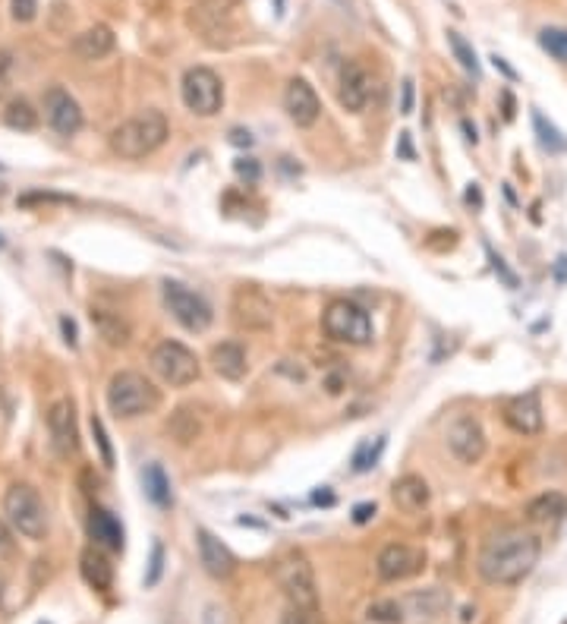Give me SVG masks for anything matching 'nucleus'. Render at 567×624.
<instances>
[{"label":"nucleus","instance_id":"obj_1","mask_svg":"<svg viewBox=\"0 0 567 624\" xmlns=\"http://www.w3.org/2000/svg\"><path fill=\"white\" fill-rule=\"evenodd\" d=\"M542 555V543L530 530H501L486 539L476 561V571L486 584L517 587L532 574Z\"/></svg>","mask_w":567,"mask_h":624},{"label":"nucleus","instance_id":"obj_2","mask_svg":"<svg viewBox=\"0 0 567 624\" xmlns=\"http://www.w3.org/2000/svg\"><path fill=\"white\" fill-rule=\"evenodd\" d=\"M167 118L161 111H142L136 118L123 120L111 133V152L127 158V161H139V158L155 155L167 142Z\"/></svg>","mask_w":567,"mask_h":624},{"label":"nucleus","instance_id":"obj_3","mask_svg":"<svg viewBox=\"0 0 567 624\" xmlns=\"http://www.w3.org/2000/svg\"><path fill=\"white\" fill-rule=\"evenodd\" d=\"M158 404H161L158 388H155L142 373H133V369H123V373H117L111 379V385H107V407H111V414L120 416V420L146 416V414H152Z\"/></svg>","mask_w":567,"mask_h":624},{"label":"nucleus","instance_id":"obj_4","mask_svg":"<svg viewBox=\"0 0 567 624\" xmlns=\"http://www.w3.org/2000/svg\"><path fill=\"white\" fill-rule=\"evenodd\" d=\"M322 328L331 341L338 344H350V347H366L372 344L375 328L372 319L363 306H357L353 300H331L322 312Z\"/></svg>","mask_w":567,"mask_h":624},{"label":"nucleus","instance_id":"obj_5","mask_svg":"<svg viewBox=\"0 0 567 624\" xmlns=\"http://www.w3.org/2000/svg\"><path fill=\"white\" fill-rule=\"evenodd\" d=\"M4 514L10 527L25 539H45L47 533V511L45 502L29 483H13L4 496Z\"/></svg>","mask_w":567,"mask_h":624},{"label":"nucleus","instance_id":"obj_6","mask_svg":"<svg viewBox=\"0 0 567 624\" xmlns=\"http://www.w3.org/2000/svg\"><path fill=\"white\" fill-rule=\"evenodd\" d=\"M180 95H183V105H187L196 118H215V114L224 107V86H221V79H218V73L208 70V66H189V70L183 73Z\"/></svg>","mask_w":567,"mask_h":624},{"label":"nucleus","instance_id":"obj_7","mask_svg":"<svg viewBox=\"0 0 567 624\" xmlns=\"http://www.w3.org/2000/svg\"><path fill=\"white\" fill-rule=\"evenodd\" d=\"M278 587L287 596L293 609H319V587H316V574H312V565L303 558V555H287V558L278 561Z\"/></svg>","mask_w":567,"mask_h":624},{"label":"nucleus","instance_id":"obj_8","mask_svg":"<svg viewBox=\"0 0 567 624\" xmlns=\"http://www.w3.org/2000/svg\"><path fill=\"white\" fill-rule=\"evenodd\" d=\"M152 369L164 385L174 388H187L199 379V360L180 341H161L152 351Z\"/></svg>","mask_w":567,"mask_h":624},{"label":"nucleus","instance_id":"obj_9","mask_svg":"<svg viewBox=\"0 0 567 624\" xmlns=\"http://www.w3.org/2000/svg\"><path fill=\"white\" fill-rule=\"evenodd\" d=\"M161 297H164V306H167V312L174 315V319L180 322L187 332L202 334L205 328L211 325V319H215L211 306L205 303V300L196 291H189L187 284H180V281H164V284H161Z\"/></svg>","mask_w":567,"mask_h":624},{"label":"nucleus","instance_id":"obj_10","mask_svg":"<svg viewBox=\"0 0 567 624\" xmlns=\"http://www.w3.org/2000/svg\"><path fill=\"white\" fill-rule=\"evenodd\" d=\"M445 442L448 451L457 457L461 464H480L486 455V429H482L480 416L473 414H457L445 429Z\"/></svg>","mask_w":567,"mask_h":624},{"label":"nucleus","instance_id":"obj_11","mask_svg":"<svg viewBox=\"0 0 567 624\" xmlns=\"http://www.w3.org/2000/svg\"><path fill=\"white\" fill-rule=\"evenodd\" d=\"M240 10V0H196L189 23L208 45H221L218 36H230L234 32V19Z\"/></svg>","mask_w":567,"mask_h":624},{"label":"nucleus","instance_id":"obj_12","mask_svg":"<svg viewBox=\"0 0 567 624\" xmlns=\"http://www.w3.org/2000/svg\"><path fill=\"white\" fill-rule=\"evenodd\" d=\"M426 568V552L422 548H413L407 543H391L379 552L375 558V571L385 584H398V580L416 578V574Z\"/></svg>","mask_w":567,"mask_h":624},{"label":"nucleus","instance_id":"obj_13","mask_svg":"<svg viewBox=\"0 0 567 624\" xmlns=\"http://www.w3.org/2000/svg\"><path fill=\"white\" fill-rule=\"evenodd\" d=\"M47 432H51V445L60 457H70L79 448V426H76V404L60 397L47 410Z\"/></svg>","mask_w":567,"mask_h":624},{"label":"nucleus","instance_id":"obj_14","mask_svg":"<svg viewBox=\"0 0 567 624\" xmlns=\"http://www.w3.org/2000/svg\"><path fill=\"white\" fill-rule=\"evenodd\" d=\"M45 120L60 136H76L82 129V107L66 88L51 86L45 92Z\"/></svg>","mask_w":567,"mask_h":624},{"label":"nucleus","instance_id":"obj_15","mask_svg":"<svg viewBox=\"0 0 567 624\" xmlns=\"http://www.w3.org/2000/svg\"><path fill=\"white\" fill-rule=\"evenodd\" d=\"M284 107H287V118L297 123V127H303V129L316 127L319 118H322V101H319L316 88H312L306 79H290V82H287Z\"/></svg>","mask_w":567,"mask_h":624},{"label":"nucleus","instance_id":"obj_16","mask_svg":"<svg viewBox=\"0 0 567 624\" xmlns=\"http://www.w3.org/2000/svg\"><path fill=\"white\" fill-rule=\"evenodd\" d=\"M234 319H237V325L262 332V328L271 325L275 310H271V300L265 297L262 291H256V287H240V291L234 293Z\"/></svg>","mask_w":567,"mask_h":624},{"label":"nucleus","instance_id":"obj_17","mask_svg":"<svg viewBox=\"0 0 567 624\" xmlns=\"http://www.w3.org/2000/svg\"><path fill=\"white\" fill-rule=\"evenodd\" d=\"M340 105L347 107L350 114H359L372 98V77L359 60H350L344 64V73H340V88H338Z\"/></svg>","mask_w":567,"mask_h":624},{"label":"nucleus","instance_id":"obj_18","mask_svg":"<svg viewBox=\"0 0 567 624\" xmlns=\"http://www.w3.org/2000/svg\"><path fill=\"white\" fill-rule=\"evenodd\" d=\"M196 546H199V561L202 568L211 574L215 580H228L230 574L237 571V558L230 555V548L221 543V539L215 537L211 530H205V527H199L196 530Z\"/></svg>","mask_w":567,"mask_h":624},{"label":"nucleus","instance_id":"obj_19","mask_svg":"<svg viewBox=\"0 0 567 624\" xmlns=\"http://www.w3.org/2000/svg\"><path fill=\"white\" fill-rule=\"evenodd\" d=\"M504 423L521 435H539L542 432V404H539V391L517 394L504 407Z\"/></svg>","mask_w":567,"mask_h":624},{"label":"nucleus","instance_id":"obj_20","mask_svg":"<svg viewBox=\"0 0 567 624\" xmlns=\"http://www.w3.org/2000/svg\"><path fill=\"white\" fill-rule=\"evenodd\" d=\"M114 45H117V38H114L111 26L98 23V26H88L86 32H79L76 41H73V51L82 60H101L114 51Z\"/></svg>","mask_w":567,"mask_h":624},{"label":"nucleus","instance_id":"obj_21","mask_svg":"<svg viewBox=\"0 0 567 624\" xmlns=\"http://www.w3.org/2000/svg\"><path fill=\"white\" fill-rule=\"evenodd\" d=\"M211 366H215V373L221 375V379L240 382L246 375V369H249V363H246V351L237 344V341H224V344L211 347Z\"/></svg>","mask_w":567,"mask_h":624},{"label":"nucleus","instance_id":"obj_22","mask_svg":"<svg viewBox=\"0 0 567 624\" xmlns=\"http://www.w3.org/2000/svg\"><path fill=\"white\" fill-rule=\"evenodd\" d=\"M567 517V498L562 492H542L527 505V520L536 527H555Z\"/></svg>","mask_w":567,"mask_h":624},{"label":"nucleus","instance_id":"obj_23","mask_svg":"<svg viewBox=\"0 0 567 624\" xmlns=\"http://www.w3.org/2000/svg\"><path fill=\"white\" fill-rule=\"evenodd\" d=\"M88 533H92L95 543L111 548V552H120L123 548L120 520L114 517L111 511H105V507H92V511H88Z\"/></svg>","mask_w":567,"mask_h":624},{"label":"nucleus","instance_id":"obj_24","mask_svg":"<svg viewBox=\"0 0 567 624\" xmlns=\"http://www.w3.org/2000/svg\"><path fill=\"white\" fill-rule=\"evenodd\" d=\"M429 498H432L429 483L422 476H416V473H407V476H400L394 483V502H398L400 511H422L429 505Z\"/></svg>","mask_w":567,"mask_h":624},{"label":"nucleus","instance_id":"obj_25","mask_svg":"<svg viewBox=\"0 0 567 624\" xmlns=\"http://www.w3.org/2000/svg\"><path fill=\"white\" fill-rule=\"evenodd\" d=\"M82 578H86L95 589H111L114 568L107 565L105 555L95 552V548H88V552H82Z\"/></svg>","mask_w":567,"mask_h":624},{"label":"nucleus","instance_id":"obj_26","mask_svg":"<svg viewBox=\"0 0 567 624\" xmlns=\"http://www.w3.org/2000/svg\"><path fill=\"white\" fill-rule=\"evenodd\" d=\"M410 606H413V612L420 615V619H439V615L451 606V599L445 589L429 587V589H422V593H410Z\"/></svg>","mask_w":567,"mask_h":624},{"label":"nucleus","instance_id":"obj_27","mask_svg":"<svg viewBox=\"0 0 567 624\" xmlns=\"http://www.w3.org/2000/svg\"><path fill=\"white\" fill-rule=\"evenodd\" d=\"M92 322H95V328L101 332V338H105L111 347L129 344V325L120 319V315L105 312V310H92Z\"/></svg>","mask_w":567,"mask_h":624},{"label":"nucleus","instance_id":"obj_28","mask_svg":"<svg viewBox=\"0 0 567 624\" xmlns=\"http://www.w3.org/2000/svg\"><path fill=\"white\" fill-rule=\"evenodd\" d=\"M142 486H146L148 502H155L158 507L170 505V479H167V473L158 467V464H148V467L142 470Z\"/></svg>","mask_w":567,"mask_h":624},{"label":"nucleus","instance_id":"obj_29","mask_svg":"<svg viewBox=\"0 0 567 624\" xmlns=\"http://www.w3.org/2000/svg\"><path fill=\"white\" fill-rule=\"evenodd\" d=\"M38 120H41L38 111L25 98H13L4 111V123L10 129H19V133H32V129L38 127Z\"/></svg>","mask_w":567,"mask_h":624},{"label":"nucleus","instance_id":"obj_30","mask_svg":"<svg viewBox=\"0 0 567 624\" xmlns=\"http://www.w3.org/2000/svg\"><path fill=\"white\" fill-rule=\"evenodd\" d=\"M167 432H170V435H174L180 445H189V442H196V438H199L202 423H199V416H196L189 407H180L174 416H170Z\"/></svg>","mask_w":567,"mask_h":624},{"label":"nucleus","instance_id":"obj_31","mask_svg":"<svg viewBox=\"0 0 567 624\" xmlns=\"http://www.w3.org/2000/svg\"><path fill=\"white\" fill-rule=\"evenodd\" d=\"M532 127H536V136H539V142H542V148H549V152H555V155L567 152L564 133L552 120H545L542 111H532Z\"/></svg>","mask_w":567,"mask_h":624},{"label":"nucleus","instance_id":"obj_32","mask_svg":"<svg viewBox=\"0 0 567 624\" xmlns=\"http://www.w3.org/2000/svg\"><path fill=\"white\" fill-rule=\"evenodd\" d=\"M448 45H451V51H454L457 64H461L463 70L470 73V77H476V79H480L482 66H480V60H476V51H473V45H470V41L463 38L461 32H454V29L448 32Z\"/></svg>","mask_w":567,"mask_h":624},{"label":"nucleus","instance_id":"obj_33","mask_svg":"<svg viewBox=\"0 0 567 624\" xmlns=\"http://www.w3.org/2000/svg\"><path fill=\"white\" fill-rule=\"evenodd\" d=\"M539 45H542V51H549V57H555L558 64L567 66V29L549 26V29L539 32Z\"/></svg>","mask_w":567,"mask_h":624},{"label":"nucleus","instance_id":"obj_34","mask_svg":"<svg viewBox=\"0 0 567 624\" xmlns=\"http://www.w3.org/2000/svg\"><path fill=\"white\" fill-rule=\"evenodd\" d=\"M88 426H92V438H95V445H98V451H101V464H105V467L111 470V467H114V448H111V438H107L105 423H101V416H95V414H92Z\"/></svg>","mask_w":567,"mask_h":624},{"label":"nucleus","instance_id":"obj_35","mask_svg":"<svg viewBox=\"0 0 567 624\" xmlns=\"http://www.w3.org/2000/svg\"><path fill=\"white\" fill-rule=\"evenodd\" d=\"M381 451H385V438H375V445H363V448L353 455V473H366L369 467H375Z\"/></svg>","mask_w":567,"mask_h":624},{"label":"nucleus","instance_id":"obj_36","mask_svg":"<svg viewBox=\"0 0 567 624\" xmlns=\"http://www.w3.org/2000/svg\"><path fill=\"white\" fill-rule=\"evenodd\" d=\"M369 619L372 621H381V624H400V606L394 599H381V602H372L369 606Z\"/></svg>","mask_w":567,"mask_h":624},{"label":"nucleus","instance_id":"obj_37","mask_svg":"<svg viewBox=\"0 0 567 624\" xmlns=\"http://www.w3.org/2000/svg\"><path fill=\"white\" fill-rule=\"evenodd\" d=\"M10 16L16 23H32L38 16V0H10Z\"/></svg>","mask_w":567,"mask_h":624},{"label":"nucleus","instance_id":"obj_38","mask_svg":"<svg viewBox=\"0 0 567 624\" xmlns=\"http://www.w3.org/2000/svg\"><path fill=\"white\" fill-rule=\"evenodd\" d=\"M281 624H322L319 619V609H287V615L281 619Z\"/></svg>","mask_w":567,"mask_h":624},{"label":"nucleus","instance_id":"obj_39","mask_svg":"<svg viewBox=\"0 0 567 624\" xmlns=\"http://www.w3.org/2000/svg\"><path fill=\"white\" fill-rule=\"evenodd\" d=\"M10 86H13V54L0 51V98H6Z\"/></svg>","mask_w":567,"mask_h":624},{"label":"nucleus","instance_id":"obj_40","mask_svg":"<svg viewBox=\"0 0 567 624\" xmlns=\"http://www.w3.org/2000/svg\"><path fill=\"white\" fill-rule=\"evenodd\" d=\"M486 252H489V262H491V269H495V274H498V278H501V281H504V284H508V287H517V274L511 271L508 265H504V259L498 256L495 250H486Z\"/></svg>","mask_w":567,"mask_h":624},{"label":"nucleus","instance_id":"obj_41","mask_svg":"<svg viewBox=\"0 0 567 624\" xmlns=\"http://www.w3.org/2000/svg\"><path fill=\"white\" fill-rule=\"evenodd\" d=\"M161 565H164V548H161V546H155V548H152V571H148V578H146V584H148V587L158 584Z\"/></svg>","mask_w":567,"mask_h":624},{"label":"nucleus","instance_id":"obj_42","mask_svg":"<svg viewBox=\"0 0 567 624\" xmlns=\"http://www.w3.org/2000/svg\"><path fill=\"white\" fill-rule=\"evenodd\" d=\"M234 170L240 177H246V180H258V174H262V170H258V164L252 161V158H240V161L234 164Z\"/></svg>","mask_w":567,"mask_h":624},{"label":"nucleus","instance_id":"obj_43","mask_svg":"<svg viewBox=\"0 0 567 624\" xmlns=\"http://www.w3.org/2000/svg\"><path fill=\"white\" fill-rule=\"evenodd\" d=\"M413 79H404V86H400V114H413Z\"/></svg>","mask_w":567,"mask_h":624},{"label":"nucleus","instance_id":"obj_44","mask_svg":"<svg viewBox=\"0 0 567 624\" xmlns=\"http://www.w3.org/2000/svg\"><path fill=\"white\" fill-rule=\"evenodd\" d=\"M379 514V507H375L372 502H363V505H357L353 507V524H369V520Z\"/></svg>","mask_w":567,"mask_h":624},{"label":"nucleus","instance_id":"obj_45","mask_svg":"<svg viewBox=\"0 0 567 624\" xmlns=\"http://www.w3.org/2000/svg\"><path fill=\"white\" fill-rule=\"evenodd\" d=\"M202 624H230V621H228V612H224V609L208 606V609H205V619H202Z\"/></svg>","mask_w":567,"mask_h":624},{"label":"nucleus","instance_id":"obj_46","mask_svg":"<svg viewBox=\"0 0 567 624\" xmlns=\"http://www.w3.org/2000/svg\"><path fill=\"white\" fill-rule=\"evenodd\" d=\"M60 328H64V341H66V344L76 347V325H73V319H66V315H64V319H60Z\"/></svg>","mask_w":567,"mask_h":624},{"label":"nucleus","instance_id":"obj_47","mask_svg":"<svg viewBox=\"0 0 567 624\" xmlns=\"http://www.w3.org/2000/svg\"><path fill=\"white\" fill-rule=\"evenodd\" d=\"M398 155H400V158H407V161H413V158H416L413 146H410V133H400V142H398Z\"/></svg>","mask_w":567,"mask_h":624},{"label":"nucleus","instance_id":"obj_48","mask_svg":"<svg viewBox=\"0 0 567 624\" xmlns=\"http://www.w3.org/2000/svg\"><path fill=\"white\" fill-rule=\"evenodd\" d=\"M230 142L234 146H252V136L246 129H230Z\"/></svg>","mask_w":567,"mask_h":624},{"label":"nucleus","instance_id":"obj_49","mask_svg":"<svg viewBox=\"0 0 567 624\" xmlns=\"http://www.w3.org/2000/svg\"><path fill=\"white\" fill-rule=\"evenodd\" d=\"M463 199H467V205H476V209H480V205H482V193H480V187H476V183H473V187L467 189V196H463Z\"/></svg>","mask_w":567,"mask_h":624},{"label":"nucleus","instance_id":"obj_50","mask_svg":"<svg viewBox=\"0 0 567 624\" xmlns=\"http://www.w3.org/2000/svg\"><path fill=\"white\" fill-rule=\"evenodd\" d=\"M491 64H495V70H501V73H504V77H508V79H517V73L511 70L508 64H504V57H498V54H495V57H491Z\"/></svg>","mask_w":567,"mask_h":624},{"label":"nucleus","instance_id":"obj_51","mask_svg":"<svg viewBox=\"0 0 567 624\" xmlns=\"http://www.w3.org/2000/svg\"><path fill=\"white\" fill-rule=\"evenodd\" d=\"M312 502H316V505H334V496H331V492H316V496H312Z\"/></svg>","mask_w":567,"mask_h":624},{"label":"nucleus","instance_id":"obj_52","mask_svg":"<svg viewBox=\"0 0 567 624\" xmlns=\"http://www.w3.org/2000/svg\"><path fill=\"white\" fill-rule=\"evenodd\" d=\"M511 118H514V98L504 92V120H511Z\"/></svg>","mask_w":567,"mask_h":624},{"label":"nucleus","instance_id":"obj_53","mask_svg":"<svg viewBox=\"0 0 567 624\" xmlns=\"http://www.w3.org/2000/svg\"><path fill=\"white\" fill-rule=\"evenodd\" d=\"M461 127H463V133H467V139H470V142H473V146H476V139H480V136H476V129L470 127V120H463Z\"/></svg>","mask_w":567,"mask_h":624},{"label":"nucleus","instance_id":"obj_54","mask_svg":"<svg viewBox=\"0 0 567 624\" xmlns=\"http://www.w3.org/2000/svg\"><path fill=\"white\" fill-rule=\"evenodd\" d=\"M10 539H6V533H4V527H0V552H10Z\"/></svg>","mask_w":567,"mask_h":624},{"label":"nucleus","instance_id":"obj_55","mask_svg":"<svg viewBox=\"0 0 567 624\" xmlns=\"http://www.w3.org/2000/svg\"><path fill=\"white\" fill-rule=\"evenodd\" d=\"M4 243H6V240H4V234H0V250H4Z\"/></svg>","mask_w":567,"mask_h":624}]
</instances>
